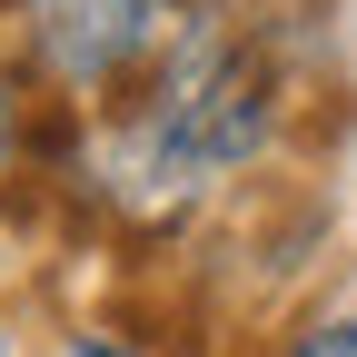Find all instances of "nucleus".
Masks as SVG:
<instances>
[{"instance_id":"20e7f679","label":"nucleus","mask_w":357,"mask_h":357,"mask_svg":"<svg viewBox=\"0 0 357 357\" xmlns=\"http://www.w3.org/2000/svg\"><path fill=\"white\" fill-rule=\"evenodd\" d=\"M70 357H129V347H119V337H100V328H89V337H79Z\"/></svg>"},{"instance_id":"f257e3e1","label":"nucleus","mask_w":357,"mask_h":357,"mask_svg":"<svg viewBox=\"0 0 357 357\" xmlns=\"http://www.w3.org/2000/svg\"><path fill=\"white\" fill-rule=\"evenodd\" d=\"M189 0H20L30 20V70L79 109H119L149 79V60L169 50V30Z\"/></svg>"},{"instance_id":"f03ea898","label":"nucleus","mask_w":357,"mask_h":357,"mask_svg":"<svg viewBox=\"0 0 357 357\" xmlns=\"http://www.w3.org/2000/svg\"><path fill=\"white\" fill-rule=\"evenodd\" d=\"M278 357H357V307H328V318H307L278 337Z\"/></svg>"},{"instance_id":"7ed1b4c3","label":"nucleus","mask_w":357,"mask_h":357,"mask_svg":"<svg viewBox=\"0 0 357 357\" xmlns=\"http://www.w3.org/2000/svg\"><path fill=\"white\" fill-rule=\"evenodd\" d=\"M20 149H30V129H20V109H10V89H0V178H10Z\"/></svg>"},{"instance_id":"39448f33","label":"nucleus","mask_w":357,"mask_h":357,"mask_svg":"<svg viewBox=\"0 0 357 357\" xmlns=\"http://www.w3.org/2000/svg\"><path fill=\"white\" fill-rule=\"evenodd\" d=\"M0 357H10V337H0Z\"/></svg>"},{"instance_id":"423d86ee","label":"nucleus","mask_w":357,"mask_h":357,"mask_svg":"<svg viewBox=\"0 0 357 357\" xmlns=\"http://www.w3.org/2000/svg\"><path fill=\"white\" fill-rule=\"evenodd\" d=\"M10 10H20V0H10Z\"/></svg>"}]
</instances>
